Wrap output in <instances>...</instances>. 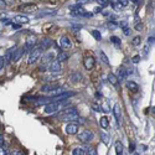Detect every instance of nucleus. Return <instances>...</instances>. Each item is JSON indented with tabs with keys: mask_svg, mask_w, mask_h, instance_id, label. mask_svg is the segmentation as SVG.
Masks as SVG:
<instances>
[{
	"mask_svg": "<svg viewBox=\"0 0 155 155\" xmlns=\"http://www.w3.org/2000/svg\"><path fill=\"white\" fill-rule=\"evenodd\" d=\"M71 104V102L67 99H62V100H53V102L49 103L45 105V113L46 114H53V113H57L60 111H62Z\"/></svg>",
	"mask_w": 155,
	"mask_h": 155,
	"instance_id": "1",
	"label": "nucleus"
},
{
	"mask_svg": "<svg viewBox=\"0 0 155 155\" xmlns=\"http://www.w3.org/2000/svg\"><path fill=\"white\" fill-rule=\"evenodd\" d=\"M57 118L60 121H63V122H76L80 119V114H78V111L76 108L71 107V108L62 109V112L57 116Z\"/></svg>",
	"mask_w": 155,
	"mask_h": 155,
	"instance_id": "2",
	"label": "nucleus"
},
{
	"mask_svg": "<svg viewBox=\"0 0 155 155\" xmlns=\"http://www.w3.org/2000/svg\"><path fill=\"white\" fill-rule=\"evenodd\" d=\"M42 47H40V46H35L34 49L31 50V52H30V55H29V65H34V63H36L41 58V56H42Z\"/></svg>",
	"mask_w": 155,
	"mask_h": 155,
	"instance_id": "3",
	"label": "nucleus"
},
{
	"mask_svg": "<svg viewBox=\"0 0 155 155\" xmlns=\"http://www.w3.org/2000/svg\"><path fill=\"white\" fill-rule=\"evenodd\" d=\"M77 138H78V140L82 143H91L94 139V134L91 132V130L85 129V130H82L81 133H78Z\"/></svg>",
	"mask_w": 155,
	"mask_h": 155,
	"instance_id": "4",
	"label": "nucleus"
},
{
	"mask_svg": "<svg viewBox=\"0 0 155 155\" xmlns=\"http://www.w3.org/2000/svg\"><path fill=\"white\" fill-rule=\"evenodd\" d=\"M47 70H49L50 72H52V73H60V72H61V70H62L61 62H58L57 60H52V61L47 65Z\"/></svg>",
	"mask_w": 155,
	"mask_h": 155,
	"instance_id": "5",
	"label": "nucleus"
},
{
	"mask_svg": "<svg viewBox=\"0 0 155 155\" xmlns=\"http://www.w3.org/2000/svg\"><path fill=\"white\" fill-rule=\"evenodd\" d=\"M36 45H37V37L35 36V35L27 36L26 42H25V50H32Z\"/></svg>",
	"mask_w": 155,
	"mask_h": 155,
	"instance_id": "6",
	"label": "nucleus"
},
{
	"mask_svg": "<svg viewBox=\"0 0 155 155\" xmlns=\"http://www.w3.org/2000/svg\"><path fill=\"white\" fill-rule=\"evenodd\" d=\"M71 15L72 16H82V17H91L93 16V14L88 13L87 10H85L83 8H78V9H75L71 11Z\"/></svg>",
	"mask_w": 155,
	"mask_h": 155,
	"instance_id": "7",
	"label": "nucleus"
},
{
	"mask_svg": "<svg viewBox=\"0 0 155 155\" xmlns=\"http://www.w3.org/2000/svg\"><path fill=\"white\" fill-rule=\"evenodd\" d=\"M66 133L70 134V135H73V134H77L78 133V124L77 123H73L71 122L66 126Z\"/></svg>",
	"mask_w": 155,
	"mask_h": 155,
	"instance_id": "8",
	"label": "nucleus"
},
{
	"mask_svg": "<svg viewBox=\"0 0 155 155\" xmlns=\"http://www.w3.org/2000/svg\"><path fill=\"white\" fill-rule=\"evenodd\" d=\"M113 114H114V118L118 123V126H121V121H122V109H121V105L118 103L114 104V108H113Z\"/></svg>",
	"mask_w": 155,
	"mask_h": 155,
	"instance_id": "9",
	"label": "nucleus"
},
{
	"mask_svg": "<svg viewBox=\"0 0 155 155\" xmlns=\"http://www.w3.org/2000/svg\"><path fill=\"white\" fill-rule=\"evenodd\" d=\"M60 86L58 85H53V83H47V85H44L42 87H41L40 91L42 93H51L52 91H55L56 88H58Z\"/></svg>",
	"mask_w": 155,
	"mask_h": 155,
	"instance_id": "10",
	"label": "nucleus"
},
{
	"mask_svg": "<svg viewBox=\"0 0 155 155\" xmlns=\"http://www.w3.org/2000/svg\"><path fill=\"white\" fill-rule=\"evenodd\" d=\"M60 45H61V47L65 50V49H70L71 46H72V42H71V40L68 36H66V35H63V36L60 39Z\"/></svg>",
	"mask_w": 155,
	"mask_h": 155,
	"instance_id": "11",
	"label": "nucleus"
},
{
	"mask_svg": "<svg viewBox=\"0 0 155 155\" xmlns=\"http://www.w3.org/2000/svg\"><path fill=\"white\" fill-rule=\"evenodd\" d=\"M94 63H96V60H94V57H92V56L87 57L85 60V62H83V65H85V68L88 70V71H91L94 67Z\"/></svg>",
	"mask_w": 155,
	"mask_h": 155,
	"instance_id": "12",
	"label": "nucleus"
},
{
	"mask_svg": "<svg viewBox=\"0 0 155 155\" xmlns=\"http://www.w3.org/2000/svg\"><path fill=\"white\" fill-rule=\"evenodd\" d=\"M36 9H37L36 5H34V4H24L19 8L20 11H25V13H34Z\"/></svg>",
	"mask_w": 155,
	"mask_h": 155,
	"instance_id": "13",
	"label": "nucleus"
},
{
	"mask_svg": "<svg viewBox=\"0 0 155 155\" xmlns=\"http://www.w3.org/2000/svg\"><path fill=\"white\" fill-rule=\"evenodd\" d=\"M24 52H25V49H24V47H21V49H19V50L16 49L15 52H14V55H13V58H11V62H16V61H19V60L22 57Z\"/></svg>",
	"mask_w": 155,
	"mask_h": 155,
	"instance_id": "14",
	"label": "nucleus"
},
{
	"mask_svg": "<svg viewBox=\"0 0 155 155\" xmlns=\"http://www.w3.org/2000/svg\"><path fill=\"white\" fill-rule=\"evenodd\" d=\"M128 5V0H117L114 4H112V6L116 10H122L123 8H126Z\"/></svg>",
	"mask_w": 155,
	"mask_h": 155,
	"instance_id": "15",
	"label": "nucleus"
},
{
	"mask_svg": "<svg viewBox=\"0 0 155 155\" xmlns=\"http://www.w3.org/2000/svg\"><path fill=\"white\" fill-rule=\"evenodd\" d=\"M53 45V41L51 40V39H44V40H41V42H40V47H42V50L45 51V50H47V49H50V47Z\"/></svg>",
	"mask_w": 155,
	"mask_h": 155,
	"instance_id": "16",
	"label": "nucleus"
},
{
	"mask_svg": "<svg viewBox=\"0 0 155 155\" xmlns=\"http://www.w3.org/2000/svg\"><path fill=\"white\" fill-rule=\"evenodd\" d=\"M126 86H127V88L129 89V91H132V92H138V89H139L138 83L134 82V81H127Z\"/></svg>",
	"mask_w": 155,
	"mask_h": 155,
	"instance_id": "17",
	"label": "nucleus"
},
{
	"mask_svg": "<svg viewBox=\"0 0 155 155\" xmlns=\"http://www.w3.org/2000/svg\"><path fill=\"white\" fill-rule=\"evenodd\" d=\"M14 21L19 22L21 25V24H27L30 20H29V17L25 16V15H16V16H14Z\"/></svg>",
	"mask_w": 155,
	"mask_h": 155,
	"instance_id": "18",
	"label": "nucleus"
},
{
	"mask_svg": "<svg viewBox=\"0 0 155 155\" xmlns=\"http://www.w3.org/2000/svg\"><path fill=\"white\" fill-rule=\"evenodd\" d=\"M127 76H128V71L124 68V67H121L118 71V81H123V80H127Z\"/></svg>",
	"mask_w": 155,
	"mask_h": 155,
	"instance_id": "19",
	"label": "nucleus"
},
{
	"mask_svg": "<svg viewBox=\"0 0 155 155\" xmlns=\"http://www.w3.org/2000/svg\"><path fill=\"white\" fill-rule=\"evenodd\" d=\"M56 14V10L55 9H45V10H41L39 13V17L41 16H47V15H55Z\"/></svg>",
	"mask_w": 155,
	"mask_h": 155,
	"instance_id": "20",
	"label": "nucleus"
},
{
	"mask_svg": "<svg viewBox=\"0 0 155 155\" xmlns=\"http://www.w3.org/2000/svg\"><path fill=\"white\" fill-rule=\"evenodd\" d=\"M99 124H100V127H102L103 129H108V127H109L108 118H107V117H102V118L99 119Z\"/></svg>",
	"mask_w": 155,
	"mask_h": 155,
	"instance_id": "21",
	"label": "nucleus"
},
{
	"mask_svg": "<svg viewBox=\"0 0 155 155\" xmlns=\"http://www.w3.org/2000/svg\"><path fill=\"white\" fill-rule=\"evenodd\" d=\"M15 50H16V46L11 47V49H9V50H8V52H6V57H4V58L8 61V62H11V58H13V55H14Z\"/></svg>",
	"mask_w": 155,
	"mask_h": 155,
	"instance_id": "22",
	"label": "nucleus"
},
{
	"mask_svg": "<svg viewBox=\"0 0 155 155\" xmlns=\"http://www.w3.org/2000/svg\"><path fill=\"white\" fill-rule=\"evenodd\" d=\"M81 80H82V75L81 73H73L72 76L70 77L71 83H78Z\"/></svg>",
	"mask_w": 155,
	"mask_h": 155,
	"instance_id": "23",
	"label": "nucleus"
},
{
	"mask_svg": "<svg viewBox=\"0 0 155 155\" xmlns=\"http://www.w3.org/2000/svg\"><path fill=\"white\" fill-rule=\"evenodd\" d=\"M116 151H117V155H123V144H122V141H119V140H117L116 141Z\"/></svg>",
	"mask_w": 155,
	"mask_h": 155,
	"instance_id": "24",
	"label": "nucleus"
},
{
	"mask_svg": "<svg viewBox=\"0 0 155 155\" xmlns=\"http://www.w3.org/2000/svg\"><path fill=\"white\" fill-rule=\"evenodd\" d=\"M108 81H109V83H112L113 86H116V87H118V78H117V76L116 75H113V73H109L108 75Z\"/></svg>",
	"mask_w": 155,
	"mask_h": 155,
	"instance_id": "25",
	"label": "nucleus"
},
{
	"mask_svg": "<svg viewBox=\"0 0 155 155\" xmlns=\"http://www.w3.org/2000/svg\"><path fill=\"white\" fill-rule=\"evenodd\" d=\"M68 55H67V53L66 52H60L58 53V56H57V61L58 62H65V61H67V60H68Z\"/></svg>",
	"mask_w": 155,
	"mask_h": 155,
	"instance_id": "26",
	"label": "nucleus"
},
{
	"mask_svg": "<svg viewBox=\"0 0 155 155\" xmlns=\"http://www.w3.org/2000/svg\"><path fill=\"white\" fill-rule=\"evenodd\" d=\"M72 155H86V150L83 148L77 146V148L72 149Z\"/></svg>",
	"mask_w": 155,
	"mask_h": 155,
	"instance_id": "27",
	"label": "nucleus"
},
{
	"mask_svg": "<svg viewBox=\"0 0 155 155\" xmlns=\"http://www.w3.org/2000/svg\"><path fill=\"white\" fill-rule=\"evenodd\" d=\"M100 111H103L104 113H109L111 112V107H109L108 102H107L105 99H103V103H102V105H100Z\"/></svg>",
	"mask_w": 155,
	"mask_h": 155,
	"instance_id": "28",
	"label": "nucleus"
},
{
	"mask_svg": "<svg viewBox=\"0 0 155 155\" xmlns=\"http://www.w3.org/2000/svg\"><path fill=\"white\" fill-rule=\"evenodd\" d=\"M52 60H53V53H47V55L44 56L42 62H44L45 65H49V63L52 61Z\"/></svg>",
	"mask_w": 155,
	"mask_h": 155,
	"instance_id": "29",
	"label": "nucleus"
},
{
	"mask_svg": "<svg viewBox=\"0 0 155 155\" xmlns=\"http://www.w3.org/2000/svg\"><path fill=\"white\" fill-rule=\"evenodd\" d=\"M100 139H102V141L104 143V144H107V145H108L109 144V139H111V136L108 135V134H107V133H100Z\"/></svg>",
	"mask_w": 155,
	"mask_h": 155,
	"instance_id": "30",
	"label": "nucleus"
},
{
	"mask_svg": "<svg viewBox=\"0 0 155 155\" xmlns=\"http://www.w3.org/2000/svg\"><path fill=\"white\" fill-rule=\"evenodd\" d=\"M91 34H92V36H93L94 39H96L97 41H100V40H102V34H100V32L98 31V30H92Z\"/></svg>",
	"mask_w": 155,
	"mask_h": 155,
	"instance_id": "31",
	"label": "nucleus"
},
{
	"mask_svg": "<svg viewBox=\"0 0 155 155\" xmlns=\"http://www.w3.org/2000/svg\"><path fill=\"white\" fill-rule=\"evenodd\" d=\"M86 154H87V155H98V154H97V150H96V148H92V146L87 148Z\"/></svg>",
	"mask_w": 155,
	"mask_h": 155,
	"instance_id": "32",
	"label": "nucleus"
},
{
	"mask_svg": "<svg viewBox=\"0 0 155 155\" xmlns=\"http://www.w3.org/2000/svg\"><path fill=\"white\" fill-rule=\"evenodd\" d=\"M99 56H100V60H102V62H104L105 65H109V61H108V58H107L105 53H104L103 51H99Z\"/></svg>",
	"mask_w": 155,
	"mask_h": 155,
	"instance_id": "33",
	"label": "nucleus"
},
{
	"mask_svg": "<svg viewBox=\"0 0 155 155\" xmlns=\"http://www.w3.org/2000/svg\"><path fill=\"white\" fill-rule=\"evenodd\" d=\"M111 41H112L113 44H116V45H121V39H119L118 36H112Z\"/></svg>",
	"mask_w": 155,
	"mask_h": 155,
	"instance_id": "34",
	"label": "nucleus"
},
{
	"mask_svg": "<svg viewBox=\"0 0 155 155\" xmlns=\"http://www.w3.org/2000/svg\"><path fill=\"white\" fill-rule=\"evenodd\" d=\"M96 1L100 5V6H107V5H108L109 4V1H108V0H96Z\"/></svg>",
	"mask_w": 155,
	"mask_h": 155,
	"instance_id": "35",
	"label": "nucleus"
},
{
	"mask_svg": "<svg viewBox=\"0 0 155 155\" xmlns=\"http://www.w3.org/2000/svg\"><path fill=\"white\" fill-rule=\"evenodd\" d=\"M92 109H93L94 112L98 113V112H100V105H99L98 103H93V104H92Z\"/></svg>",
	"mask_w": 155,
	"mask_h": 155,
	"instance_id": "36",
	"label": "nucleus"
},
{
	"mask_svg": "<svg viewBox=\"0 0 155 155\" xmlns=\"http://www.w3.org/2000/svg\"><path fill=\"white\" fill-rule=\"evenodd\" d=\"M140 40H141V39H140L139 36H136V37H134V40L132 41V44H133L134 46H138V45L140 44Z\"/></svg>",
	"mask_w": 155,
	"mask_h": 155,
	"instance_id": "37",
	"label": "nucleus"
},
{
	"mask_svg": "<svg viewBox=\"0 0 155 155\" xmlns=\"http://www.w3.org/2000/svg\"><path fill=\"white\" fill-rule=\"evenodd\" d=\"M107 26H108V27H111V29H116V27L118 26V24H117L116 21H111V22H108V24H107Z\"/></svg>",
	"mask_w": 155,
	"mask_h": 155,
	"instance_id": "38",
	"label": "nucleus"
},
{
	"mask_svg": "<svg viewBox=\"0 0 155 155\" xmlns=\"http://www.w3.org/2000/svg\"><path fill=\"white\" fill-rule=\"evenodd\" d=\"M4 65H5V58H4L3 56H0V71L3 70V67H4Z\"/></svg>",
	"mask_w": 155,
	"mask_h": 155,
	"instance_id": "39",
	"label": "nucleus"
},
{
	"mask_svg": "<svg viewBox=\"0 0 155 155\" xmlns=\"http://www.w3.org/2000/svg\"><path fill=\"white\" fill-rule=\"evenodd\" d=\"M123 31H124V35H127V36H129V35H130V29L128 26H124Z\"/></svg>",
	"mask_w": 155,
	"mask_h": 155,
	"instance_id": "40",
	"label": "nucleus"
},
{
	"mask_svg": "<svg viewBox=\"0 0 155 155\" xmlns=\"http://www.w3.org/2000/svg\"><path fill=\"white\" fill-rule=\"evenodd\" d=\"M0 155H6V149L0 146Z\"/></svg>",
	"mask_w": 155,
	"mask_h": 155,
	"instance_id": "41",
	"label": "nucleus"
},
{
	"mask_svg": "<svg viewBox=\"0 0 155 155\" xmlns=\"http://www.w3.org/2000/svg\"><path fill=\"white\" fill-rule=\"evenodd\" d=\"M141 29H143V24H136V25H135V30L141 31Z\"/></svg>",
	"mask_w": 155,
	"mask_h": 155,
	"instance_id": "42",
	"label": "nucleus"
},
{
	"mask_svg": "<svg viewBox=\"0 0 155 155\" xmlns=\"http://www.w3.org/2000/svg\"><path fill=\"white\" fill-rule=\"evenodd\" d=\"M4 4H6V5H13L14 4V0H3Z\"/></svg>",
	"mask_w": 155,
	"mask_h": 155,
	"instance_id": "43",
	"label": "nucleus"
},
{
	"mask_svg": "<svg viewBox=\"0 0 155 155\" xmlns=\"http://www.w3.org/2000/svg\"><path fill=\"white\" fill-rule=\"evenodd\" d=\"M139 61H140V56H134L133 57V62L134 63H138Z\"/></svg>",
	"mask_w": 155,
	"mask_h": 155,
	"instance_id": "44",
	"label": "nucleus"
},
{
	"mask_svg": "<svg viewBox=\"0 0 155 155\" xmlns=\"http://www.w3.org/2000/svg\"><path fill=\"white\" fill-rule=\"evenodd\" d=\"M134 150H135V145H134V143H133V144H130V151L133 153Z\"/></svg>",
	"mask_w": 155,
	"mask_h": 155,
	"instance_id": "45",
	"label": "nucleus"
},
{
	"mask_svg": "<svg viewBox=\"0 0 155 155\" xmlns=\"http://www.w3.org/2000/svg\"><path fill=\"white\" fill-rule=\"evenodd\" d=\"M3 144H4V136L0 135V145H3Z\"/></svg>",
	"mask_w": 155,
	"mask_h": 155,
	"instance_id": "46",
	"label": "nucleus"
},
{
	"mask_svg": "<svg viewBox=\"0 0 155 155\" xmlns=\"http://www.w3.org/2000/svg\"><path fill=\"white\" fill-rule=\"evenodd\" d=\"M149 44H153L154 45V36L153 37H149Z\"/></svg>",
	"mask_w": 155,
	"mask_h": 155,
	"instance_id": "47",
	"label": "nucleus"
},
{
	"mask_svg": "<svg viewBox=\"0 0 155 155\" xmlns=\"http://www.w3.org/2000/svg\"><path fill=\"white\" fill-rule=\"evenodd\" d=\"M14 155H20V153H19V151H17V153H15Z\"/></svg>",
	"mask_w": 155,
	"mask_h": 155,
	"instance_id": "48",
	"label": "nucleus"
},
{
	"mask_svg": "<svg viewBox=\"0 0 155 155\" xmlns=\"http://www.w3.org/2000/svg\"><path fill=\"white\" fill-rule=\"evenodd\" d=\"M134 155H139V154H138V153H135V154H134Z\"/></svg>",
	"mask_w": 155,
	"mask_h": 155,
	"instance_id": "49",
	"label": "nucleus"
},
{
	"mask_svg": "<svg viewBox=\"0 0 155 155\" xmlns=\"http://www.w3.org/2000/svg\"><path fill=\"white\" fill-rule=\"evenodd\" d=\"M20 155H24V154H22V153H20Z\"/></svg>",
	"mask_w": 155,
	"mask_h": 155,
	"instance_id": "50",
	"label": "nucleus"
}]
</instances>
